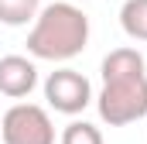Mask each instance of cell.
<instances>
[{"label": "cell", "instance_id": "6da1fadb", "mask_svg": "<svg viewBox=\"0 0 147 144\" xmlns=\"http://www.w3.org/2000/svg\"><path fill=\"white\" fill-rule=\"evenodd\" d=\"M103 89L96 96L99 120L127 127L147 117V62L137 48H113L103 58Z\"/></svg>", "mask_w": 147, "mask_h": 144}, {"label": "cell", "instance_id": "7a4b0ae2", "mask_svg": "<svg viewBox=\"0 0 147 144\" xmlns=\"http://www.w3.org/2000/svg\"><path fill=\"white\" fill-rule=\"evenodd\" d=\"M86 45H89V17L82 14V7L69 0L41 7L28 31V52L41 62H69L86 52Z\"/></svg>", "mask_w": 147, "mask_h": 144}, {"label": "cell", "instance_id": "3957f363", "mask_svg": "<svg viewBox=\"0 0 147 144\" xmlns=\"http://www.w3.org/2000/svg\"><path fill=\"white\" fill-rule=\"evenodd\" d=\"M3 144H55V124L38 103H14L0 117Z\"/></svg>", "mask_w": 147, "mask_h": 144}, {"label": "cell", "instance_id": "277c9868", "mask_svg": "<svg viewBox=\"0 0 147 144\" xmlns=\"http://www.w3.org/2000/svg\"><path fill=\"white\" fill-rule=\"evenodd\" d=\"M45 100L55 113H65V117H75L92 103V86L82 72L75 69H55L48 72L45 79Z\"/></svg>", "mask_w": 147, "mask_h": 144}, {"label": "cell", "instance_id": "5b68a950", "mask_svg": "<svg viewBox=\"0 0 147 144\" xmlns=\"http://www.w3.org/2000/svg\"><path fill=\"white\" fill-rule=\"evenodd\" d=\"M38 86V65L28 55H3L0 58V93L10 100H24L31 96Z\"/></svg>", "mask_w": 147, "mask_h": 144}, {"label": "cell", "instance_id": "8992f818", "mask_svg": "<svg viewBox=\"0 0 147 144\" xmlns=\"http://www.w3.org/2000/svg\"><path fill=\"white\" fill-rule=\"evenodd\" d=\"M120 28L134 41H147V0H123V7H120Z\"/></svg>", "mask_w": 147, "mask_h": 144}, {"label": "cell", "instance_id": "52a82bcc", "mask_svg": "<svg viewBox=\"0 0 147 144\" xmlns=\"http://www.w3.org/2000/svg\"><path fill=\"white\" fill-rule=\"evenodd\" d=\"M41 0H0V24L7 28H24L28 21L34 24Z\"/></svg>", "mask_w": 147, "mask_h": 144}, {"label": "cell", "instance_id": "ba28073f", "mask_svg": "<svg viewBox=\"0 0 147 144\" xmlns=\"http://www.w3.org/2000/svg\"><path fill=\"white\" fill-rule=\"evenodd\" d=\"M58 144H103V130L96 124H89V120H72L62 130Z\"/></svg>", "mask_w": 147, "mask_h": 144}]
</instances>
